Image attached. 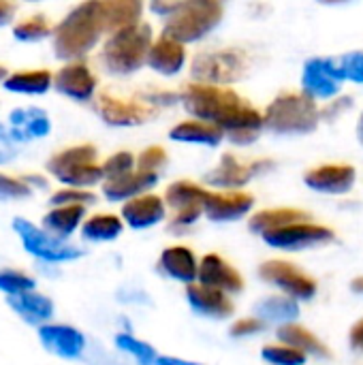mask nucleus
I'll return each instance as SVG.
<instances>
[{"label":"nucleus","mask_w":363,"mask_h":365,"mask_svg":"<svg viewBox=\"0 0 363 365\" xmlns=\"http://www.w3.org/2000/svg\"><path fill=\"white\" fill-rule=\"evenodd\" d=\"M180 103L195 120L216 124L235 145L255 143L265 126L263 113L225 86L186 83L180 92Z\"/></svg>","instance_id":"obj_1"},{"label":"nucleus","mask_w":363,"mask_h":365,"mask_svg":"<svg viewBox=\"0 0 363 365\" xmlns=\"http://www.w3.org/2000/svg\"><path fill=\"white\" fill-rule=\"evenodd\" d=\"M105 32L101 17V0L77 4L56 28L53 49L62 60H75L86 56Z\"/></svg>","instance_id":"obj_2"},{"label":"nucleus","mask_w":363,"mask_h":365,"mask_svg":"<svg viewBox=\"0 0 363 365\" xmlns=\"http://www.w3.org/2000/svg\"><path fill=\"white\" fill-rule=\"evenodd\" d=\"M263 122L276 135H308L319 126L321 109L304 92H282L267 105Z\"/></svg>","instance_id":"obj_3"},{"label":"nucleus","mask_w":363,"mask_h":365,"mask_svg":"<svg viewBox=\"0 0 363 365\" xmlns=\"http://www.w3.org/2000/svg\"><path fill=\"white\" fill-rule=\"evenodd\" d=\"M225 17V9L216 0H186L180 2L175 13L165 19L163 36L182 45L201 41Z\"/></svg>","instance_id":"obj_4"},{"label":"nucleus","mask_w":363,"mask_h":365,"mask_svg":"<svg viewBox=\"0 0 363 365\" xmlns=\"http://www.w3.org/2000/svg\"><path fill=\"white\" fill-rule=\"evenodd\" d=\"M154 45L152 28L137 24L133 28L111 34L103 47V62L116 75H128L148 62V53Z\"/></svg>","instance_id":"obj_5"},{"label":"nucleus","mask_w":363,"mask_h":365,"mask_svg":"<svg viewBox=\"0 0 363 365\" xmlns=\"http://www.w3.org/2000/svg\"><path fill=\"white\" fill-rule=\"evenodd\" d=\"M98 150L92 143L66 148L49 158L47 171L62 184L73 188L94 186L103 180V167L96 165Z\"/></svg>","instance_id":"obj_6"},{"label":"nucleus","mask_w":363,"mask_h":365,"mask_svg":"<svg viewBox=\"0 0 363 365\" xmlns=\"http://www.w3.org/2000/svg\"><path fill=\"white\" fill-rule=\"evenodd\" d=\"M250 68V60L242 49H214L197 53L190 62V73L197 83L225 86L240 81Z\"/></svg>","instance_id":"obj_7"},{"label":"nucleus","mask_w":363,"mask_h":365,"mask_svg":"<svg viewBox=\"0 0 363 365\" xmlns=\"http://www.w3.org/2000/svg\"><path fill=\"white\" fill-rule=\"evenodd\" d=\"M13 229L21 240V246L26 252H30L32 257L47 261V263H64V261H75L79 259L83 252L81 248L62 242L56 235L45 233L43 229L34 227L32 222L24 220V218H15L13 220Z\"/></svg>","instance_id":"obj_8"},{"label":"nucleus","mask_w":363,"mask_h":365,"mask_svg":"<svg viewBox=\"0 0 363 365\" xmlns=\"http://www.w3.org/2000/svg\"><path fill=\"white\" fill-rule=\"evenodd\" d=\"M259 276L267 282L285 291L287 297H293L295 302H308L317 295V280L300 269L297 265L289 261H265L259 267Z\"/></svg>","instance_id":"obj_9"},{"label":"nucleus","mask_w":363,"mask_h":365,"mask_svg":"<svg viewBox=\"0 0 363 365\" xmlns=\"http://www.w3.org/2000/svg\"><path fill=\"white\" fill-rule=\"evenodd\" d=\"M210 190L201 188L195 182L180 180L169 184L165 192V203L173 210V227H190L199 220L201 214H205V201Z\"/></svg>","instance_id":"obj_10"},{"label":"nucleus","mask_w":363,"mask_h":365,"mask_svg":"<svg viewBox=\"0 0 363 365\" xmlns=\"http://www.w3.org/2000/svg\"><path fill=\"white\" fill-rule=\"evenodd\" d=\"M96 109L109 126H139L158 113V107L145 98H120L109 92L98 96Z\"/></svg>","instance_id":"obj_11"},{"label":"nucleus","mask_w":363,"mask_h":365,"mask_svg":"<svg viewBox=\"0 0 363 365\" xmlns=\"http://www.w3.org/2000/svg\"><path fill=\"white\" fill-rule=\"evenodd\" d=\"M261 237L267 246L278 250H306V248L329 244L334 240V231L323 225H315L310 220V222H297L285 229L263 233Z\"/></svg>","instance_id":"obj_12"},{"label":"nucleus","mask_w":363,"mask_h":365,"mask_svg":"<svg viewBox=\"0 0 363 365\" xmlns=\"http://www.w3.org/2000/svg\"><path fill=\"white\" fill-rule=\"evenodd\" d=\"M272 160H252V163H242L233 154H223L220 163L208 171L205 182L216 188H242L246 186L255 175L272 169Z\"/></svg>","instance_id":"obj_13"},{"label":"nucleus","mask_w":363,"mask_h":365,"mask_svg":"<svg viewBox=\"0 0 363 365\" xmlns=\"http://www.w3.org/2000/svg\"><path fill=\"white\" fill-rule=\"evenodd\" d=\"M357 171L351 165H319L304 173V184L323 195H347L353 190Z\"/></svg>","instance_id":"obj_14"},{"label":"nucleus","mask_w":363,"mask_h":365,"mask_svg":"<svg viewBox=\"0 0 363 365\" xmlns=\"http://www.w3.org/2000/svg\"><path fill=\"white\" fill-rule=\"evenodd\" d=\"M197 282L203 287L223 291L227 295H235L244 289V278L240 276V272L216 252H210L199 261Z\"/></svg>","instance_id":"obj_15"},{"label":"nucleus","mask_w":363,"mask_h":365,"mask_svg":"<svg viewBox=\"0 0 363 365\" xmlns=\"http://www.w3.org/2000/svg\"><path fill=\"white\" fill-rule=\"evenodd\" d=\"M53 86L60 94L73 101H90L96 92V77L88 68V64L71 62L56 73Z\"/></svg>","instance_id":"obj_16"},{"label":"nucleus","mask_w":363,"mask_h":365,"mask_svg":"<svg viewBox=\"0 0 363 365\" xmlns=\"http://www.w3.org/2000/svg\"><path fill=\"white\" fill-rule=\"evenodd\" d=\"M255 205V197L242 190L210 192L205 201V216L212 222H233L244 218Z\"/></svg>","instance_id":"obj_17"},{"label":"nucleus","mask_w":363,"mask_h":365,"mask_svg":"<svg viewBox=\"0 0 363 365\" xmlns=\"http://www.w3.org/2000/svg\"><path fill=\"white\" fill-rule=\"evenodd\" d=\"M39 338L49 353L62 359H77L86 351V336L68 325H43L39 327Z\"/></svg>","instance_id":"obj_18"},{"label":"nucleus","mask_w":363,"mask_h":365,"mask_svg":"<svg viewBox=\"0 0 363 365\" xmlns=\"http://www.w3.org/2000/svg\"><path fill=\"white\" fill-rule=\"evenodd\" d=\"M186 299H188L190 308L197 314H203V317H210V319L225 321V319L233 317V312H235L233 302L229 299L227 293L203 287L199 282L186 287Z\"/></svg>","instance_id":"obj_19"},{"label":"nucleus","mask_w":363,"mask_h":365,"mask_svg":"<svg viewBox=\"0 0 363 365\" xmlns=\"http://www.w3.org/2000/svg\"><path fill=\"white\" fill-rule=\"evenodd\" d=\"M167 214V203L158 195H141L122 205V218L131 229H150L163 222Z\"/></svg>","instance_id":"obj_20"},{"label":"nucleus","mask_w":363,"mask_h":365,"mask_svg":"<svg viewBox=\"0 0 363 365\" xmlns=\"http://www.w3.org/2000/svg\"><path fill=\"white\" fill-rule=\"evenodd\" d=\"M9 128L15 141H30L41 139L51 130L49 115L39 107H21L11 111L9 115Z\"/></svg>","instance_id":"obj_21"},{"label":"nucleus","mask_w":363,"mask_h":365,"mask_svg":"<svg viewBox=\"0 0 363 365\" xmlns=\"http://www.w3.org/2000/svg\"><path fill=\"white\" fill-rule=\"evenodd\" d=\"M158 267L173 280L184 284H195L199 278V261L195 252L186 246H169L163 250Z\"/></svg>","instance_id":"obj_22"},{"label":"nucleus","mask_w":363,"mask_h":365,"mask_svg":"<svg viewBox=\"0 0 363 365\" xmlns=\"http://www.w3.org/2000/svg\"><path fill=\"white\" fill-rule=\"evenodd\" d=\"M141 13L143 4L139 0H101V17L109 34L141 24Z\"/></svg>","instance_id":"obj_23"},{"label":"nucleus","mask_w":363,"mask_h":365,"mask_svg":"<svg viewBox=\"0 0 363 365\" xmlns=\"http://www.w3.org/2000/svg\"><path fill=\"white\" fill-rule=\"evenodd\" d=\"M148 64L160 75H178L186 64V47L173 38L160 36L148 53Z\"/></svg>","instance_id":"obj_24"},{"label":"nucleus","mask_w":363,"mask_h":365,"mask_svg":"<svg viewBox=\"0 0 363 365\" xmlns=\"http://www.w3.org/2000/svg\"><path fill=\"white\" fill-rule=\"evenodd\" d=\"M158 182V173H148V171H133L120 180H113V182H105L103 186V195L109 199V201H131V199H137L141 195H148V190L152 186H156Z\"/></svg>","instance_id":"obj_25"},{"label":"nucleus","mask_w":363,"mask_h":365,"mask_svg":"<svg viewBox=\"0 0 363 365\" xmlns=\"http://www.w3.org/2000/svg\"><path fill=\"white\" fill-rule=\"evenodd\" d=\"M302 88H304V94H308L310 98L329 101V98H334L340 92V81H336L327 73L323 58H312V60H308L304 64Z\"/></svg>","instance_id":"obj_26"},{"label":"nucleus","mask_w":363,"mask_h":365,"mask_svg":"<svg viewBox=\"0 0 363 365\" xmlns=\"http://www.w3.org/2000/svg\"><path fill=\"white\" fill-rule=\"evenodd\" d=\"M297 222H310V214H306L304 210L297 207H272V210H261L257 212L248 227L252 233H270L276 229H285L289 225H297Z\"/></svg>","instance_id":"obj_27"},{"label":"nucleus","mask_w":363,"mask_h":365,"mask_svg":"<svg viewBox=\"0 0 363 365\" xmlns=\"http://www.w3.org/2000/svg\"><path fill=\"white\" fill-rule=\"evenodd\" d=\"M169 137L180 143H199V145L216 148L225 139V133L216 124L203 120H184L169 130Z\"/></svg>","instance_id":"obj_28"},{"label":"nucleus","mask_w":363,"mask_h":365,"mask_svg":"<svg viewBox=\"0 0 363 365\" xmlns=\"http://www.w3.org/2000/svg\"><path fill=\"white\" fill-rule=\"evenodd\" d=\"M278 340L304 355H310V357H321V359H329L332 357V351L312 334L308 331L306 327L297 325V323H289V325H280L278 329Z\"/></svg>","instance_id":"obj_29"},{"label":"nucleus","mask_w":363,"mask_h":365,"mask_svg":"<svg viewBox=\"0 0 363 365\" xmlns=\"http://www.w3.org/2000/svg\"><path fill=\"white\" fill-rule=\"evenodd\" d=\"M6 304L13 312H17L24 321H28L32 325H41L53 317V302L45 295L34 293V291L13 295L6 299Z\"/></svg>","instance_id":"obj_30"},{"label":"nucleus","mask_w":363,"mask_h":365,"mask_svg":"<svg viewBox=\"0 0 363 365\" xmlns=\"http://www.w3.org/2000/svg\"><path fill=\"white\" fill-rule=\"evenodd\" d=\"M255 312L261 321H270V323H295L300 317V306L293 297L287 295H270L265 299H261L255 306Z\"/></svg>","instance_id":"obj_31"},{"label":"nucleus","mask_w":363,"mask_h":365,"mask_svg":"<svg viewBox=\"0 0 363 365\" xmlns=\"http://www.w3.org/2000/svg\"><path fill=\"white\" fill-rule=\"evenodd\" d=\"M53 83V75L45 68L41 71H19L6 77L4 90L17 94H45Z\"/></svg>","instance_id":"obj_32"},{"label":"nucleus","mask_w":363,"mask_h":365,"mask_svg":"<svg viewBox=\"0 0 363 365\" xmlns=\"http://www.w3.org/2000/svg\"><path fill=\"white\" fill-rule=\"evenodd\" d=\"M83 216H86V207L83 205L53 207L49 214H45L43 225L56 237H68L79 227V222L83 220Z\"/></svg>","instance_id":"obj_33"},{"label":"nucleus","mask_w":363,"mask_h":365,"mask_svg":"<svg viewBox=\"0 0 363 365\" xmlns=\"http://www.w3.org/2000/svg\"><path fill=\"white\" fill-rule=\"evenodd\" d=\"M327 73L336 81H355L363 83V51H349L344 56L323 58Z\"/></svg>","instance_id":"obj_34"},{"label":"nucleus","mask_w":363,"mask_h":365,"mask_svg":"<svg viewBox=\"0 0 363 365\" xmlns=\"http://www.w3.org/2000/svg\"><path fill=\"white\" fill-rule=\"evenodd\" d=\"M122 229H124V225L118 216L96 214L83 222L81 235H83V240H90V242H111L122 233Z\"/></svg>","instance_id":"obj_35"},{"label":"nucleus","mask_w":363,"mask_h":365,"mask_svg":"<svg viewBox=\"0 0 363 365\" xmlns=\"http://www.w3.org/2000/svg\"><path fill=\"white\" fill-rule=\"evenodd\" d=\"M116 346H118L120 351L128 353L131 357H135L139 365H156V359H158L156 351H154L148 342L137 340V338L131 336V334H118V336H116Z\"/></svg>","instance_id":"obj_36"},{"label":"nucleus","mask_w":363,"mask_h":365,"mask_svg":"<svg viewBox=\"0 0 363 365\" xmlns=\"http://www.w3.org/2000/svg\"><path fill=\"white\" fill-rule=\"evenodd\" d=\"M47 34H51V21L45 15H32L13 28V36L17 41H28V43L39 41Z\"/></svg>","instance_id":"obj_37"},{"label":"nucleus","mask_w":363,"mask_h":365,"mask_svg":"<svg viewBox=\"0 0 363 365\" xmlns=\"http://www.w3.org/2000/svg\"><path fill=\"white\" fill-rule=\"evenodd\" d=\"M263 361L270 365H306L308 355L287 346V344H267L261 351Z\"/></svg>","instance_id":"obj_38"},{"label":"nucleus","mask_w":363,"mask_h":365,"mask_svg":"<svg viewBox=\"0 0 363 365\" xmlns=\"http://www.w3.org/2000/svg\"><path fill=\"white\" fill-rule=\"evenodd\" d=\"M135 156L131 152H116L113 156H109L101 167H103V178L105 182H113V180H120L128 173L135 171Z\"/></svg>","instance_id":"obj_39"},{"label":"nucleus","mask_w":363,"mask_h":365,"mask_svg":"<svg viewBox=\"0 0 363 365\" xmlns=\"http://www.w3.org/2000/svg\"><path fill=\"white\" fill-rule=\"evenodd\" d=\"M34 287H36V282L30 276H26L17 269H0V291L6 293L9 297L30 293V291H34Z\"/></svg>","instance_id":"obj_40"},{"label":"nucleus","mask_w":363,"mask_h":365,"mask_svg":"<svg viewBox=\"0 0 363 365\" xmlns=\"http://www.w3.org/2000/svg\"><path fill=\"white\" fill-rule=\"evenodd\" d=\"M96 201V195L83 188H62L56 195H51L49 203L58 207H68V205H90Z\"/></svg>","instance_id":"obj_41"},{"label":"nucleus","mask_w":363,"mask_h":365,"mask_svg":"<svg viewBox=\"0 0 363 365\" xmlns=\"http://www.w3.org/2000/svg\"><path fill=\"white\" fill-rule=\"evenodd\" d=\"M167 165V152L160 145H150L145 148L139 158H137V169L148 171V173H158Z\"/></svg>","instance_id":"obj_42"},{"label":"nucleus","mask_w":363,"mask_h":365,"mask_svg":"<svg viewBox=\"0 0 363 365\" xmlns=\"http://www.w3.org/2000/svg\"><path fill=\"white\" fill-rule=\"evenodd\" d=\"M32 195L30 186L24 180L9 178L0 173V201H15V199H28Z\"/></svg>","instance_id":"obj_43"},{"label":"nucleus","mask_w":363,"mask_h":365,"mask_svg":"<svg viewBox=\"0 0 363 365\" xmlns=\"http://www.w3.org/2000/svg\"><path fill=\"white\" fill-rule=\"evenodd\" d=\"M265 329L263 321L261 319H242V321H235L229 329V334L233 338H248V336H257Z\"/></svg>","instance_id":"obj_44"},{"label":"nucleus","mask_w":363,"mask_h":365,"mask_svg":"<svg viewBox=\"0 0 363 365\" xmlns=\"http://www.w3.org/2000/svg\"><path fill=\"white\" fill-rule=\"evenodd\" d=\"M17 154V148H15V139L11 135V130H6L2 124H0V165H6L15 158Z\"/></svg>","instance_id":"obj_45"},{"label":"nucleus","mask_w":363,"mask_h":365,"mask_svg":"<svg viewBox=\"0 0 363 365\" xmlns=\"http://www.w3.org/2000/svg\"><path fill=\"white\" fill-rule=\"evenodd\" d=\"M178 6H180V2H171V0H169V2H167V0H156V2L150 4V9H152L154 13H158L160 17H165V19L171 17V15L175 13Z\"/></svg>","instance_id":"obj_46"},{"label":"nucleus","mask_w":363,"mask_h":365,"mask_svg":"<svg viewBox=\"0 0 363 365\" xmlns=\"http://www.w3.org/2000/svg\"><path fill=\"white\" fill-rule=\"evenodd\" d=\"M349 340H351V346H353L355 351L363 353V319H362V321H357V323H355V325L351 327Z\"/></svg>","instance_id":"obj_47"},{"label":"nucleus","mask_w":363,"mask_h":365,"mask_svg":"<svg viewBox=\"0 0 363 365\" xmlns=\"http://www.w3.org/2000/svg\"><path fill=\"white\" fill-rule=\"evenodd\" d=\"M351 96H347V98H338V101H334V103H329L327 105V109L325 111H321V115H325V118H334L338 111H342V109H347V107H351Z\"/></svg>","instance_id":"obj_48"},{"label":"nucleus","mask_w":363,"mask_h":365,"mask_svg":"<svg viewBox=\"0 0 363 365\" xmlns=\"http://www.w3.org/2000/svg\"><path fill=\"white\" fill-rule=\"evenodd\" d=\"M13 13H15V4L0 0V26L9 24V21H11V17H13Z\"/></svg>","instance_id":"obj_49"},{"label":"nucleus","mask_w":363,"mask_h":365,"mask_svg":"<svg viewBox=\"0 0 363 365\" xmlns=\"http://www.w3.org/2000/svg\"><path fill=\"white\" fill-rule=\"evenodd\" d=\"M156 365H203L197 364V361H186V359H180V357H158Z\"/></svg>","instance_id":"obj_50"},{"label":"nucleus","mask_w":363,"mask_h":365,"mask_svg":"<svg viewBox=\"0 0 363 365\" xmlns=\"http://www.w3.org/2000/svg\"><path fill=\"white\" fill-rule=\"evenodd\" d=\"M24 182L32 188V186H36V188H47V180L45 178H41V175H28V178H24Z\"/></svg>","instance_id":"obj_51"},{"label":"nucleus","mask_w":363,"mask_h":365,"mask_svg":"<svg viewBox=\"0 0 363 365\" xmlns=\"http://www.w3.org/2000/svg\"><path fill=\"white\" fill-rule=\"evenodd\" d=\"M351 289H353V293H359V295H363V276L362 278H355V280L351 282Z\"/></svg>","instance_id":"obj_52"},{"label":"nucleus","mask_w":363,"mask_h":365,"mask_svg":"<svg viewBox=\"0 0 363 365\" xmlns=\"http://www.w3.org/2000/svg\"><path fill=\"white\" fill-rule=\"evenodd\" d=\"M357 139H359V143L363 145V113L362 118H359V122H357Z\"/></svg>","instance_id":"obj_53"},{"label":"nucleus","mask_w":363,"mask_h":365,"mask_svg":"<svg viewBox=\"0 0 363 365\" xmlns=\"http://www.w3.org/2000/svg\"><path fill=\"white\" fill-rule=\"evenodd\" d=\"M6 77H9V75H6V68L0 64V81H6Z\"/></svg>","instance_id":"obj_54"}]
</instances>
